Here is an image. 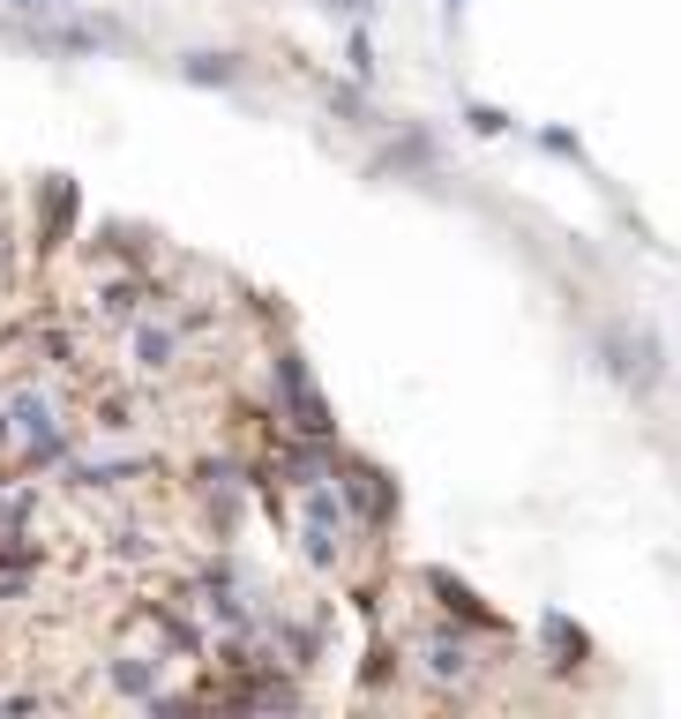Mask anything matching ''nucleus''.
<instances>
[{"mask_svg": "<svg viewBox=\"0 0 681 719\" xmlns=\"http://www.w3.org/2000/svg\"><path fill=\"white\" fill-rule=\"evenodd\" d=\"M412 667H420L427 689H442V697H457L472 682L487 675V660H479V644H472L457 622H427L420 644H412Z\"/></svg>", "mask_w": 681, "mask_h": 719, "instance_id": "2", "label": "nucleus"}, {"mask_svg": "<svg viewBox=\"0 0 681 719\" xmlns=\"http://www.w3.org/2000/svg\"><path fill=\"white\" fill-rule=\"evenodd\" d=\"M180 352H188V330L180 323H135V368L143 375H172Z\"/></svg>", "mask_w": 681, "mask_h": 719, "instance_id": "3", "label": "nucleus"}, {"mask_svg": "<svg viewBox=\"0 0 681 719\" xmlns=\"http://www.w3.org/2000/svg\"><path fill=\"white\" fill-rule=\"evenodd\" d=\"M0 442H15V458H31V465H53L68 450V420L45 390H8L0 397Z\"/></svg>", "mask_w": 681, "mask_h": 719, "instance_id": "1", "label": "nucleus"}]
</instances>
